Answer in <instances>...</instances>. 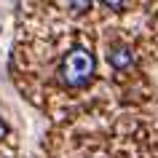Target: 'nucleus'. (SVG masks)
<instances>
[{
    "mask_svg": "<svg viewBox=\"0 0 158 158\" xmlns=\"http://www.w3.org/2000/svg\"><path fill=\"white\" fill-rule=\"evenodd\" d=\"M94 70H97V62H94L91 51L73 48L64 59H62L59 75H62V83L64 86H70V89H83V86L94 78Z\"/></svg>",
    "mask_w": 158,
    "mask_h": 158,
    "instance_id": "nucleus-1",
    "label": "nucleus"
},
{
    "mask_svg": "<svg viewBox=\"0 0 158 158\" xmlns=\"http://www.w3.org/2000/svg\"><path fill=\"white\" fill-rule=\"evenodd\" d=\"M107 59H110V64L115 67V70H126V67L134 64V54H131L129 46H113L110 54H107Z\"/></svg>",
    "mask_w": 158,
    "mask_h": 158,
    "instance_id": "nucleus-2",
    "label": "nucleus"
},
{
    "mask_svg": "<svg viewBox=\"0 0 158 158\" xmlns=\"http://www.w3.org/2000/svg\"><path fill=\"white\" fill-rule=\"evenodd\" d=\"M102 6H105V8H113V11H123V8H126L123 3H115V0H105Z\"/></svg>",
    "mask_w": 158,
    "mask_h": 158,
    "instance_id": "nucleus-3",
    "label": "nucleus"
},
{
    "mask_svg": "<svg viewBox=\"0 0 158 158\" xmlns=\"http://www.w3.org/2000/svg\"><path fill=\"white\" fill-rule=\"evenodd\" d=\"M6 137H8V123L0 118V139H6Z\"/></svg>",
    "mask_w": 158,
    "mask_h": 158,
    "instance_id": "nucleus-4",
    "label": "nucleus"
},
{
    "mask_svg": "<svg viewBox=\"0 0 158 158\" xmlns=\"http://www.w3.org/2000/svg\"><path fill=\"white\" fill-rule=\"evenodd\" d=\"M70 8H75V11H86V8H91V3H70Z\"/></svg>",
    "mask_w": 158,
    "mask_h": 158,
    "instance_id": "nucleus-5",
    "label": "nucleus"
}]
</instances>
